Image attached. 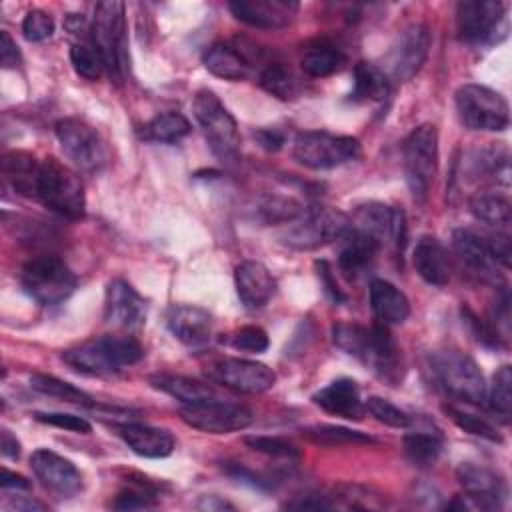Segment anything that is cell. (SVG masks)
I'll use <instances>...</instances> for the list:
<instances>
[{"label": "cell", "instance_id": "cell-50", "mask_svg": "<svg viewBox=\"0 0 512 512\" xmlns=\"http://www.w3.org/2000/svg\"><path fill=\"white\" fill-rule=\"evenodd\" d=\"M34 418L42 424L54 426V428H62L68 432H76V434H90L92 432V424L76 414H66V412H36Z\"/></svg>", "mask_w": 512, "mask_h": 512}, {"label": "cell", "instance_id": "cell-3", "mask_svg": "<svg viewBox=\"0 0 512 512\" xmlns=\"http://www.w3.org/2000/svg\"><path fill=\"white\" fill-rule=\"evenodd\" d=\"M90 42L98 50L104 70L114 80H124L128 68V44H126V14L124 4L118 0L98 2L90 26Z\"/></svg>", "mask_w": 512, "mask_h": 512}, {"label": "cell", "instance_id": "cell-60", "mask_svg": "<svg viewBox=\"0 0 512 512\" xmlns=\"http://www.w3.org/2000/svg\"><path fill=\"white\" fill-rule=\"evenodd\" d=\"M0 450H2V456L12 458V460H16L20 456V442L8 428L0 430Z\"/></svg>", "mask_w": 512, "mask_h": 512}, {"label": "cell", "instance_id": "cell-58", "mask_svg": "<svg viewBox=\"0 0 512 512\" xmlns=\"http://www.w3.org/2000/svg\"><path fill=\"white\" fill-rule=\"evenodd\" d=\"M0 486H2V490H16V492H28L30 490V482L22 474L10 472L6 468H2Z\"/></svg>", "mask_w": 512, "mask_h": 512}, {"label": "cell", "instance_id": "cell-44", "mask_svg": "<svg viewBox=\"0 0 512 512\" xmlns=\"http://www.w3.org/2000/svg\"><path fill=\"white\" fill-rule=\"evenodd\" d=\"M444 412L450 416V420L462 428L464 432L472 434V436H478V438H484V440H490V442H502V436L500 432L496 430L494 424H490L486 418L478 416V414H472V412H466L462 408H456V406H444Z\"/></svg>", "mask_w": 512, "mask_h": 512}, {"label": "cell", "instance_id": "cell-8", "mask_svg": "<svg viewBox=\"0 0 512 512\" xmlns=\"http://www.w3.org/2000/svg\"><path fill=\"white\" fill-rule=\"evenodd\" d=\"M22 288L40 306H56L64 302L78 284L76 274L58 256H36L22 268Z\"/></svg>", "mask_w": 512, "mask_h": 512}, {"label": "cell", "instance_id": "cell-23", "mask_svg": "<svg viewBox=\"0 0 512 512\" xmlns=\"http://www.w3.org/2000/svg\"><path fill=\"white\" fill-rule=\"evenodd\" d=\"M166 326L178 342L192 348L208 344L212 336V316L192 304H172L166 310Z\"/></svg>", "mask_w": 512, "mask_h": 512}, {"label": "cell", "instance_id": "cell-49", "mask_svg": "<svg viewBox=\"0 0 512 512\" xmlns=\"http://www.w3.org/2000/svg\"><path fill=\"white\" fill-rule=\"evenodd\" d=\"M22 34L28 42H42L54 34V20L44 10H30L22 20Z\"/></svg>", "mask_w": 512, "mask_h": 512}, {"label": "cell", "instance_id": "cell-4", "mask_svg": "<svg viewBox=\"0 0 512 512\" xmlns=\"http://www.w3.org/2000/svg\"><path fill=\"white\" fill-rule=\"evenodd\" d=\"M430 370L444 392L474 406L486 402V380L474 358L468 354L446 348L430 356Z\"/></svg>", "mask_w": 512, "mask_h": 512}, {"label": "cell", "instance_id": "cell-33", "mask_svg": "<svg viewBox=\"0 0 512 512\" xmlns=\"http://www.w3.org/2000/svg\"><path fill=\"white\" fill-rule=\"evenodd\" d=\"M470 212L476 220L494 226L496 230H508L512 220L510 200L496 192H478L470 198Z\"/></svg>", "mask_w": 512, "mask_h": 512}, {"label": "cell", "instance_id": "cell-29", "mask_svg": "<svg viewBox=\"0 0 512 512\" xmlns=\"http://www.w3.org/2000/svg\"><path fill=\"white\" fill-rule=\"evenodd\" d=\"M340 254H338V266L348 278H356L362 274L376 258L378 250L382 248L380 242H376L372 236L348 226L344 236L340 238Z\"/></svg>", "mask_w": 512, "mask_h": 512}, {"label": "cell", "instance_id": "cell-43", "mask_svg": "<svg viewBox=\"0 0 512 512\" xmlns=\"http://www.w3.org/2000/svg\"><path fill=\"white\" fill-rule=\"evenodd\" d=\"M486 400L492 412L508 418L512 412V368L508 364L500 366L494 376L490 388H486Z\"/></svg>", "mask_w": 512, "mask_h": 512}, {"label": "cell", "instance_id": "cell-16", "mask_svg": "<svg viewBox=\"0 0 512 512\" xmlns=\"http://www.w3.org/2000/svg\"><path fill=\"white\" fill-rule=\"evenodd\" d=\"M430 50V32L424 24L416 22L406 26L398 36L396 42L390 46L386 54V70L384 74L388 80L408 82L418 74L422 64L426 62Z\"/></svg>", "mask_w": 512, "mask_h": 512}, {"label": "cell", "instance_id": "cell-37", "mask_svg": "<svg viewBox=\"0 0 512 512\" xmlns=\"http://www.w3.org/2000/svg\"><path fill=\"white\" fill-rule=\"evenodd\" d=\"M344 62H346V56L342 54L340 48L332 44H318L304 52L300 66L308 76L324 78L338 72L344 66Z\"/></svg>", "mask_w": 512, "mask_h": 512}, {"label": "cell", "instance_id": "cell-51", "mask_svg": "<svg viewBox=\"0 0 512 512\" xmlns=\"http://www.w3.org/2000/svg\"><path fill=\"white\" fill-rule=\"evenodd\" d=\"M232 346L242 352L260 354L270 346V340L266 330H262L260 326H244L232 336Z\"/></svg>", "mask_w": 512, "mask_h": 512}, {"label": "cell", "instance_id": "cell-47", "mask_svg": "<svg viewBox=\"0 0 512 512\" xmlns=\"http://www.w3.org/2000/svg\"><path fill=\"white\" fill-rule=\"evenodd\" d=\"M366 412H370L378 422L392 426V428H408L412 424V416L408 412H404L402 408H398L396 404H392L386 398L380 396H370L366 402Z\"/></svg>", "mask_w": 512, "mask_h": 512}, {"label": "cell", "instance_id": "cell-24", "mask_svg": "<svg viewBox=\"0 0 512 512\" xmlns=\"http://www.w3.org/2000/svg\"><path fill=\"white\" fill-rule=\"evenodd\" d=\"M234 284L240 302L248 310L264 308L276 292V280L272 272L256 260H244L236 266Z\"/></svg>", "mask_w": 512, "mask_h": 512}, {"label": "cell", "instance_id": "cell-57", "mask_svg": "<svg viewBox=\"0 0 512 512\" xmlns=\"http://www.w3.org/2000/svg\"><path fill=\"white\" fill-rule=\"evenodd\" d=\"M256 138H258L260 146H262L264 150H268V152H276V150H280L282 144H284V134L278 132V130H274V128H262V130H258V132H256Z\"/></svg>", "mask_w": 512, "mask_h": 512}, {"label": "cell", "instance_id": "cell-56", "mask_svg": "<svg viewBox=\"0 0 512 512\" xmlns=\"http://www.w3.org/2000/svg\"><path fill=\"white\" fill-rule=\"evenodd\" d=\"M316 268H318V276H320V280H322V284H324L326 294H328L336 304L346 302V296H344V292L338 288V284H336V280H334V274H332L328 262H326V260H320V262H316Z\"/></svg>", "mask_w": 512, "mask_h": 512}, {"label": "cell", "instance_id": "cell-31", "mask_svg": "<svg viewBox=\"0 0 512 512\" xmlns=\"http://www.w3.org/2000/svg\"><path fill=\"white\" fill-rule=\"evenodd\" d=\"M2 172L18 194L36 196L40 162L30 152L12 150L2 156Z\"/></svg>", "mask_w": 512, "mask_h": 512}, {"label": "cell", "instance_id": "cell-26", "mask_svg": "<svg viewBox=\"0 0 512 512\" xmlns=\"http://www.w3.org/2000/svg\"><path fill=\"white\" fill-rule=\"evenodd\" d=\"M412 264L418 276L432 286H446L452 278V262L442 246V242L434 236H422L412 252Z\"/></svg>", "mask_w": 512, "mask_h": 512}, {"label": "cell", "instance_id": "cell-53", "mask_svg": "<svg viewBox=\"0 0 512 512\" xmlns=\"http://www.w3.org/2000/svg\"><path fill=\"white\" fill-rule=\"evenodd\" d=\"M286 508H292V510H332L334 502H332L330 494L308 492V494L296 496L292 502L286 504Z\"/></svg>", "mask_w": 512, "mask_h": 512}, {"label": "cell", "instance_id": "cell-17", "mask_svg": "<svg viewBox=\"0 0 512 512\" xmlns=\"http://www.w3.org/2000/svg\"><path fill=\"white\" fill-rule=\"evenodd\" d=\"M206 374L214 382L246 394H260L276 384V372L270 366L246 358H222Z\"/></svg>", "mask_w": 512, "mask_h": 512}, {"label": "cell", "instance_id": "cell-40", "mask_svg": "<svg viewBox=\"0 0 512 512\" xmlns=\"http://www.w3.org/2000/svg\"><path fill=\"white\" fill-rule=\"evenodd\" d=\"M304 436L316 444H324V446H342V444H372L376 442L372 436L358 432V430H350L344 426H334V424H316V426H308L302 430Z\"/></svg>", "mask_w": 512, "mask_h": 512}, {"label": "cell", "instance_id": "cell-20", "mask_svg": "<svg viewBox=\"0 0 512 512\" xmlns=\"http://www.w3.org/2000/svg\"><path fill=\"white\" fill-rule=\"evenodd\" d=\"M30 468L40 484L58 498H72L82 490V474L68 458L38 448L30 456Z\"/></svg>", "mask_w": 512, "mask_h": 512}, {"label": "cell", "instance_id": "cell-46", "mask_svg": "<svg viewBox=\"0 0 512 512\" xmlns=\"http://www.w3.org/2000/svg\"><path fill=\"white\" fill-rule=\"evenodd\" d=\"M258 212L266 222L272 224H288L304 212V206L298 204L294 198L286 196H266L258 204Z\"/></svg>", "mask_w": 512, "mask_h": 512}, {"label": "cell", "instance_id": "cell-18", "mask_svg": "<svg viewBox=\"0 0 512 512\" xmlns=\"http://www.w3.org/2000/svg\"><path fill=\"white\" fill-rule=\"evenodd\" d=\"M350 226L372 236L376 242H380V246H384V242H392L398 250H402L406 240L404 212L382 202L360 204L350 218Z\"/></svg>", "mask_w": 512, "mask_h": 512}, {"label": "cell", "instance_id": "cell-32", "mask_svg": "<svg viewBox=\"0 0 512 512\" xmlns=\"http://www.w3.org/2000/svg\"><path fill=\"white\" fill-rule=\"evenodd\" d=\"M390 92V80L384 70L372 62H358L354 66L352 102H382Z\"/></svg>", "mask_w": 512, "mask_h": 512}, {"label": "cell", "instance_id": "cell-28", "mask_svg": "<svg viewBox=\"0 0 512 512\" xmlns=\"http://www.w3.org/2000/svg\"><path fill=\"white\" fill-rule=\"evenodd\" d=\"M370 308L376 322L384 326L402 324L410 316V302L406 294L382 278L370 282Z\"/></svg>", "mask_w": 512, "mask_h": 512}, {"label": "cell", "instance_id": "cell-19", "mask_svg": "<svg viewBox=\"0 0 512 512\" xmlns=\"http://www.w3.org/2000/svg\"><path fill=\"white\" fill-rule=\"evenodd\" d=\"M452 250L468 276L494 288L504 286V276L500 272V266L490 256L484 238H480L468 228H456L452 232Z\"/></svg>", "mask_w": 512, "mask_h": 512}, {"label": "cell", "instance_id": "cell-34", "mask_svg": "<svg viewBox=\"0 0 512 512\" xmlns=\"http://www.w3.org/2000/svg\"><path fill=\"white\" fill-rule=\"evenodd\" d=\"M148 382L156 388L166 392L168 396L180 400L182 404L198 402L204 398H212V388L208 384H202L194 378L180 376V374H154L148 378Z\"/></svg>", "mask_w": 512, "mask_h": 512}, {"label": "cell", "instance_id": "cell-2", "mask_svg": "<svg viewBox=\"0 0 512 512\" xmlns=\"http://www.w3.org/2000/svg\"><path fill=\"white\" fill-rule=\"evenodd\" d=\"M144 358L142 344L130 334H106L80 342L62 352V360L90 376H108Z\"/></svg>", "mask_w": 512, "mask_h": 512}, {"label": "cell", "instance_id": "cell-9", "mask_svg": "<svg viewBox=\"0 0 512 512\" xmlns=\"http://www.w3.org/2000/svg\"><path fill=\"white\" fill-rule=\"evenodd\" d=\"M460 122L478 132H502L510 124L506 98L482 84H462L454 94Z\"/></svg>", "mask_w": 512, "mask_h": 512}, {"label": "cell", "instance_id": "cell-61", "mask_svg": "<svg viewBox=\"0 0 512 512\" xmlns=\"http://www.w3.org/2000/svg\"><path fill=\"white\" fill-rule=\"evenodd\" d=\"M198 508H202V510H226V508L232 510L234 506L218 496H202V500L198 502Z\"/></svg>", "mask_w": 512, "mask_h": 512}, {"label": "cell", "instance_id": "cell-1", "mask_svg": "<svg viewBox=\"0 0 512 512\" xmlns=\"http://www.w3.org/2000/svg\"><path fill=\"white\" fill-rule=\"evenodd\" d=\"M332 340L340 350L360 360L388 386H398L402 382L404 362L388 326L378 322L372 326L338 322L332 326Z\"/></svg>", "mask_w": 512, "mask_h": 512}, {"label": "cell", "instance_id": "cell-13", "mask_svg": "<svg viewBox=\"0 0 512 512\" xmlns=\"http://www.w3.org/2000/svg\"><path fill=\"white\" fill-rule=\"evenodd\" d=\"M180 418L190 428L206 434H230L248 428L254 420V414L242 404L224 402L212 396L198 402L182 404Z\"/></svg>", "mask_w": 512, "mask_h": 512}, {"label": "cell", "instance_id": "cell-12", "mask_svg": "<svg viewBox=\"0 0 512 512\" xmlns=\"http://www.w3.org/2000/svg\"><path fill=\"white\" fill-rule=\"evenodd\" d=\"M456 30L468 44L500 42L508 34L506 6L494 0H464L456 8Z\"/></svg>", "mask_w": 512, "mask_h": 512}, {"label": "cell", "instance_id": "cell-22", "mask_svg": "<svg viewBox=\"0 0 512 512\" xmlns=\"http://www.w3.org/2000/svg\"><path fill=\"white\" fill-rule=\"evenodd\" d=\"M236 20L262 30L284 28L298 12L294 0H232L228 2Z\"/></svg>", "mask_w": 512, "mask_h": 512}, {"label": "cell", "instance_id": "cell-14", "mask_svg": "<svg viewBox=\"0 0 512 512\" xmlns=\"http://www.w3.org/2000/svg\"><path fill=\"white\" fill-rule=\"evenodd\" d=\"M56 140L62 152L80 170H100L108 160V150L100 134L80 118H62L54 124Z\"/></svg>", "mask_w": 512, "mask_h": 512}, {"label": "cell", "instance_id": "cell-30", "mask_svg": "<svg viewBox=\"0 0 512 512\" xmlns=\"http://www.w3.org/2000/svg\"><path fill=\"white\" fill-rule=\"evenodd\" d=\"M204 68L222 80H244L250 72L248 60L230 44L216 42L202 56Z\"/></svg>", "mask_w": 512, "mask_h": 512}, {"label": "cell", "instance_id": "cell-41", "mask_svg": "<svg viewBox=\"0 0 512 512\" xmlns=\"http://www.w3.org/2000/svg\"><path fill=\"white\" fill-rule=\"evenodd\" d=\"M334 508H382L386 506V500L382 494L374 492L372 488L360 486V484H340L332 492Z\"/></svg>", "mask_w": 512, "mask_h": 512}, {"label": "cell", "instance_id": "cell-38", "mask_svg": "<svg viewBox=\"0 0 512 512\" xmlns=\"http://www.w3.org/2000/svg\"><path fill=\"white\" fill-rule=\"evenodd\" d=\"M30 386H32V390H36L44 396H50V398H58L62 402H70V404H78V406H94V400L84 390H80L74 384L60 380L52 374H32Z\"/></svg>", "mask_w": 512, "mask_h": 512}, {"label": "cell", "instance_id": "cell-35", "mask_svg": "<svg viewBox=\"0 0 512 512\" xmlns=\"http://www.w3.org/2000/svg\"><path fill=\"white\" fill-rule=\"evenodd\" d=\"M442 446V436L438 432L416 430L404 436V454L418 468L434 466L442 454Z\"/></svg>", "mask_w": 512, "mask_h": 512}, {"label": "cell", "instance_id": "cell-15", "mask_svg": "<svg viewBox=\"0 0 512 512\" xmlns=\"http://www.w3.org/2000/svg\"><path fill=\"white\" fill-rule=\"evenodd\" d=\"M456 478L464 488V496H458L448 508H474V510H498L506 498V482L500 474L486 466L462 462L456 468Z\"/></svg>", "mask_w": 512, "mask_h": 512}, {"label": "cell", "instance_id": "cell-27", "mask_svg": "<svg viewBox=\"0 0 512 512\" xmlns=\"http://www.w3.org/2000/svg\"><path fill=\"white\" fill-rule=\"evenodd\" d=\"M118 434L126 446L142 458H166L174 450V436L164 428L126 422L118 426Z\"/></svg>", "mask_w": 512, "mask_h": 512}, {"label": "cell", "instance_id": "cell-36", "mask_svg": "<svg viewBox=\"0 0 512 512\" xmlns=\"http://www.w3.org/2000/svg\"><path fill=\"white\" fill-rule=\"evenodd\" d=\"M190 134V122L180 112H164L154 116L142 128V138L148 142L174 144Z\"/></svg>", "mask_w": 512, "mask_h": 512}, {"label": "cell", "instance_id": "cell-59", "mask_svg": "<svg viewBox=\"0 0 512 512\" xmlns=\"http://www.w3.org/2000/svg\"><path fill=\"white\" fill-rule=\"evenodd\" d=\"M6 510H16V512H34V510H46V506L34 498H26V496H20V492H16V498L14 500H8L4 504Z\"/></svg>", "mask_w": 512, "mask_h": 512}, {"label": "cell", "instance_id": "cell-52", "mask_svg": "<svg viewBox=\"0 0 512 512\" xmlns=\"http://www.w3.org/2000/svg\"><path fill=\"white\" fill-rule=\"evenodd\" d=\"M484 242L494 262L502 268H510V256H512L510 234L506 230H496V234H490L488 238H484Z\"/></svg>", "mask_w": 512, "mask_h": 512}, {"label": "cell", "instance_id": "cell-7", "mask_svg": "<svg viewBox=\"0 0 512 512\" xmlns=\"http://www.w3.org/2000/svg\"><path fill=\"white\" fill-rule=\"evenodd\" d=\"M402 162L414 200L424 202L438 170V130L434 124H420L404 138Z\"/></svg>", "mask_w": 512, "mask_h": 512}, {"label": "cell", "instance_id": "cell-21", "mask_svg": "<svg viewBox=\"0 0 512 512\" xmlns=\"http://www.w3.org/2000/svg\"><path fill=\"white\" fill-rule=\"evenodd\" d=\"M104 320L112 328L136 330L146 320V300L136 292L132 284L116 278L106 286Z\"/></svg>", "mask_w": 512, "mask_h": 512}, {"label": "cell", "instance_id": "cell-11", "mask_svg": "<svg viewBox=\"0 0 512 512\" xmlns=\"http://www.w3.org/2000/svg\"><path fill=\"white\" fill-rule=\"evenodd\" d=\"M350 226V218L342 212L310 206L304 212L286 224V230L280 234V240L294 250H314L328 242L340 240Z\"/></svg>", "mask_w": 512, "mask_h": 512}, {"label": "cell", "instance_id": "cell-5", "mask_svg": "<svg viewBox=\"0 0 512 512\" xmlns=\"http://www.w3.org/2000/svg\"><path fill=\"white\" fill-rule=\"evenodd\" d=\"M36 198H40V202L52 212L72 220L82 218L86 212L82 180L72 168L54 156H48L40 162Z\"/></svg>", "mask_w": 512, "mask_h": 512}, {"label": "cell", "instance_id": "cell-54", "mask_svg": "<svg viewBox=\"0 0 512 512\" xmlns=\"http://www.w3.org/2000/svg\"><path fill=\"white\" fill-rule=\"evenodd\" d=\"M224 472H226L230 478H234V480H238V482H244V484H250V486H254V488H270V486H272L270 480L258 476V474L252 472L250 468H246V466H242V464H236V462H226Z\"/></svg>", "mask_w": 512, "mask_h": 512}, {"label": "cell", "instance_id": "cell-39", "mask_svg": "<svg viewBox=\"0 0 512 512\" xmlns=\"http://www.w3.org/2000/svg\"><path fill=\"white\" fill-rule=\"evenodd\" d=\"M260 86L268 94H272L280 100H294L300 92L298 78L294 76V72L288 66L280 64V62H272L262 70Z\"/></svg>", "mask_w": 512, "mask_h": 512}, {"label": "cell", "instance_id": "cell-25", "mask_svg": "<svg viewBox=\"0 0 512 512\" xmlns=\"http://www.w3.org/2000/svg\"><path fill=\"white\" fill-rule=\"evenodd\" d=\"M312 402L320 406L324 412L342 416L348 420H360L366 412V406L360 398L358 384L350 378H338L330 382L328 386L320 388L314 396Z\"/></svg>", "mask_w": 512, "mask_h": 512}, {"label": "cell", "instance_id": "cell-10", "mask_svg": "<svg viewBox=\"0 0 512 512\" xmlns=\"http://www.w3.org/2000/svg\"><path fill=\"white\" fill-rule=\"evenodd\" d=\"M292 156L298 164L312 170H332L360 156V140L354 136L306 130L296 134Z\"/></svg>", "mask_w": 512, "mask_h": 512}, {"label": "cell", "instance_id": "cell-48", "mask_svg": "<svg viewBox=\"0 0 512 512\" xmlns=\"http://www.w3.org/2000/svg\"><path fill=\"white\" fill-rule=\"evenodd\" d=\"M244 444L256 452L274 456V458H298V448L280 436H244Z\"/></svg>", "mask_w": 512, "mask_h": 512}, {"label": "cell", "instance_id": "cell-42", "mask_svg": "<svg viewBox=\"0 0 512 512\" xmlns=\"http://www.w3.org/2000/svg\"><path fill=\"white\" fill-rule=\"evenodd\" d=\"M156 488L146 480H130L112 500L114 510H146L156 506Z\"/></svg>", "mask_w": 512, "mask_h": 512}, {"label": "cell", "instance_id": "cell-55", "mask_svg": "<svg viewBox=\"0 0 512 512\" xmlns=\"http://www.w3.org/2000/svg\"><path fill=\"white\" fill-rule=\"evenodd\" d=\"M0 62L4 68H16L22 62V54L6 30L0 32Z\"/></svg>", "mask_w": 512, "mask_h": 512}, {"label": "cell", "instance_id": "cell-6", "mask_svg": "<svg viewBox=\"0 0 512 512\" xmlns=\"http://www.w3.org/2000/svg\"><path fill=\"white\" fill-rule=\"evenodd\" d=\"M192 110L214 156L222 162H234L240 154V132L234 116L220 98L212 90H198Z\"/></svg>", "mask_w": 512, "mask_h": 512}, {"label": "cell", "instance_id": "cell-45", "mask_svg": "<svg viewBox=\"0 0 512 512\" xmlns=\"http://www.w3.org/2000/svg\"><path fill=\"white\" fill-rule=\"evenodd\" d=\"M70 62L76 74L86 80H98L104 72V62L92 42H74L70 46Z\"/></svg>", "mask_w": 512, "mask_h": 512}]
</instances>
